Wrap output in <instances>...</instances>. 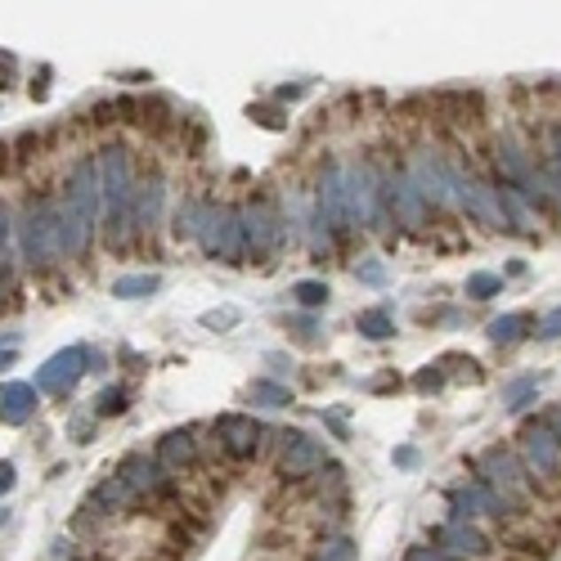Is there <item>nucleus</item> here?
<instances>
[{"instance_id":"4","label":"nucleus","mask_w":561,"mask_h":561,"mask_svg":"<svg viewBox=\"0 0 561 561\" xmlns=\"http://www.w3.org/2000/svg\"><path fill=\"white\" fill-rule=\"evenodd\" d=\"M198 238H202V252H206V256L234 261V256L243 252V225H238V212H230V206H206Z\"/></svg>"},{"instance_id":"17","label":"nucleus","mask_w":561,"mask_h":561,"mask_svg":"<svg viewBox=\"0 0 561 561\" xmlns=\"http://www.w3.org/2000/svg\"><path fill=\"white\" fill-rule=\"evenodd\" d=\"M117 480L130 489L135 499H139V495H158V489L167 485V480H162V467H158L153 458H144V454H130V458L117 467Z\"/></svg>"},{"instance_id":"15","label":"nucleus","mask_w":561,"mask_h":561,"mask_svg":"<svg viewBox=\"0 0 561 561\" xmlns=\"http://www.w3.org/2000/svg\"><path fill=\"white\" fill-rule=\"evenodd\" d=\"M319 467H323V445L310 440V436H288L284 458H278V471L297 480V476H310V471H319Z\"/></svg>"},{"instance_id":"5","label":"nucleus","mask_w":561,"mask_h":561,"mask_svg":"<svg viewBox=\"0 0 561 561\" xmlns=\"http://www.w3.org/2000/svg\"><path fill=\"white\" fill-rule=\"evenodd\" d=\"M382 184H378V175H373V167H355L346 175V216L350 221H360V225H382L386 221V212H382Z\"/></svg>"},{"instance_id":"30","label":"nucleus","mask_w":561,"mask_h":561,"mask_svg":"<svg viewBox=\"0 0 561 561\" xmlns=\"http://www.w3.org/2000/svg\"><path fill=\"white\" fill-rule=\"evenodd\" d=\"M319 561H355V543H350V539H332V543H323Z\"/></svg>"},{"instance_id":"21","label":"nucleus","mask_w":561,"mask_h":561,"mask_svg":"<svg viewBox=\"0 0 561 561\" xmlns=\"http://www.w3.org/2000/svg\"><path fill=\"white\" fill-rule=\"evenodd\" d=\"M162 180H149V184H139L135 189V221L139 225H153L158 221V206H162Z\"/></svg>"},{"instance_id":"18","label":"nucleus","mask_w":561,"mask_h":561,"mask_svg":"<svg viewBox=\"0 0 561 561\" xmlns=\"http://www.w3.org/2000/svg\"><path fill=\"white\" fill-rule=\"evenodd\" d=\"M32 413H36V386H27V382H5L0 386V423L23 427Z\"/></svg>"},{"instance_id":"8","label":"nucleus","mask_w":561,"mask_h":561,"mask_svg":"<svg viewBox=\"0 0 561 561\" xmlns=\"http://www.w3.org/2000/svg\"><path fill=\"white\" fill-rule=\"evenodd\" d=\"M86 350L82 346H67V350H58L54 360H45V369L36 373V391H50V395H58V391H67L82 373H86Z\"/></svg>"},{"instance_id":"27","label":"nucleus","mask_w":561,"mask_h":561,"mask_svg":"<svg viewBox=\"0 0 561 561\" xmlns=\"http://www.w3.org/2000/svg\"><path fill=\"white\" fill-rule=\"evenodd\" d=\"M534 391H539V378H517V382H508V386H503V409H521Z\"/></svg>"},{"instance_id":"23","label":"nucleus","mask_w":561,"mask_h":561,"mask_svg":"<svg viewBox=\"0 0 561 561\" xmlns=\"http://www.w3.org/2000/svg\"><path fill=\"white\" fill-rule=\"evenodd\" d=\"M530 328V315H499L495 323H489V341H499V346H512L521 341Z\"/></svg>"},{"instance_id":"33","label":"nucleus","mask_w":561,"mask_h":561,"mask_svg":"<svg viewBox=\"0 0 561 561\" xmlns=\"http://www.w3.org/2000/svg\"><path fill=\"white\" fill-rule=\"evenodd\" d=\"M539 337H543V341H552V337H561V310H552V315H548V319L539 323Z\"/></svg>"},{"instance_id":"16","label":"nucleus","mask_w":561,"mask_h":561,"mask_svg":"<svg viewBox=\"0 0 561 561\" xmlns=\"http://www.w3.org/2000/svg\"><path fill=\"white\" fill-rule=\"evenodd\" d=\"M216 432L225 440V454H234V458H252L256 445H261V427L252 423V417H243V413H225L216 423Z\"/></svg>"},{"instance_id":"26","label":"nucleus","mask_w":561,"mask_h":561,"mask_svg":"<svg viewBox=\"0 0 561 561\" xmlns=\"http://www.w3.org/2000/svg\"><path fill=\"white\" fill-rule=\"evenodd\" d=\"M360 332H364L369 341H386V337L395 332V323H391L386 310H369V315H360Z\"/></svg>"},{"instance_id":"36","label":"nucleus","mask_w":561,"mask_h":561,"mask_svg":"<svg viewBox=\"0 0 561 561\" xmlns=\"http://www.w3.org/2000/svg\"><path fill=\"white\" fill-rule=\"evenodd\" d=\"M543 427H548V432H552V436L561 440V404H557V409L548 413V423H543Z\"/></svg>"},{"instance_id":"34","label":"nucleus","mask_w":561,"mask_h":561,"mask_svg":"<svg viewBox=\"0 0 561 561\" xmlns=\"http://www.w3.org/2000/svg\"><path fill=\"white\" fill-rule=\"evenodd\" d=\"M409 561H454V557H449L445 548H417V552H413Z\"/></svg>"},{"instance_id":"14","label":"nucleus","mask_w":561,"mask_h":561,"mask_svg":"<svg viewBox=\"0 0 561 561\" xmlns=\"http://www.w3.org/2000/svg\"><path fill=\"white\" fill-rule=\"evenodd\" d=\"M386 202L395 206V216H400L409 230H417V225L427 221V202H423V193L413 189L409 175H391V180H386Z\"/></svg>"},{"instance_id":"28","label":"nucleus","mask_w":561,"mask_h":561,"mask_svg":"<svg viewBox=\"0 0 561 561\" xmlns=\"http://www.w3.org/2000/svg\"><path fill=\"white\" fill-rule=\"evenodd\" d=\"M499 288H503V278H499V274H471V278H467V297H476V301L495 297Z\"/></svg>"},{"instance_id":"13","label":"nucleus","mask_w":561,"mask_h":561,"mask_svg":"<svg viewBox=\"0 0 561 561\" xmlns=\"http://www.w3.org/2000/svg\"><path fill=\"white\" fill-rule=\"evenodd\" d=\"M315 221H323V225H332V230H346V175L337 171V167H328L323 171V180H319V216Z\"/></svg>"},{"instance_id":"35","label":"nucleus","mask_w":561,"mask_h":561,"mask_svg":"<svg viewBox=\"0 0 561 561\" xmlns=\"http://www.w3.org/2000/svg\"><path fill=\"white\" fill-rule=\"evenodd\" d=\"M548 189H552V198L561 202V167H548Z\"/></svg>"},{"instance_id":"1","label":"nucleus","mask_w":561,"mask_h":561,"mask_svg":"<svg viewBox=\"0 0 561 561\" xmlns=\"http://www.w3.org/2000/svg\"><path fill=\"white\" fill-rule=\"evenodd\" d=\"M95 167H99V202H104V216L113 225V238H126V221H130V206H135L130 153L126 149H104L95 158Z\"/></svg>"},{"instance_id":"22","label":"nucleus","mask_w":561,"mask_h":561,"mask_svg":"<svg viewBox=\"0 0 561 561\" xmlns=\"http://www.w3.org/2000/svg\"><path fill=\"white\" fill-rule=\"evenodd\" d=\"M158 288H162L158 274H126V278H117V284H113V297L135 301V297H153Z\"/></svg>"},{"instance_id":"7","label":"nucleus","mask_w":561,"mask_h":561,"mask_svg":"<svg viewBox=\"0 0 561 561\" xmlns=\"http://www.w3.org/2000/svg\"><path fill=\"white\" fill-rule=\"evenodd\" d=\"M63 202L73 206V212H82L90 225H99V216H104V202H99V167H95V158H82V162H77L73 180H67V193H63Z\"/></svg>"},{"instance_id":"39","label":"nucleus","mask_w":561,"mask_h":561,"mask_svg":"<svg viewBox=\"0 0 561 561\" xmlns=\"http://www.w3.org/2000/svg\"><path fill=\"white\" fill-rule=\"evenodd\" d=\"M552 149H557L552 153V167H561V130H552Z\"/></svg>"},{"instance_id":"9","label":"nucleus","mask_w":561,"mask_h":561,"mask_svg":"<svg viewBox=\"0 0 561 561\" xmlns=\"http://www.w3.org/2000/svg\"><path fill=\"white\" fill-rule=\"evenodd\" d=\"M521 454H526V467L534 471V476H552L557 467H561V440L548 432V427H526L521 432Z\"/></svg>"},{"instance_id":"2","label":"nucleus","mask_w":561,"mask_h":561,"mask_svg":"<svg viewBox=\"0 0 561 561\" xmlns=\"http://www.w3.org/2000/svg\"><path fill=\"white\" fill-rule=\"evenodd\" d=\"M19 247H23V261L32 269H45L63 256V234H58V206L50 198H32L27 212H23V225H19Z\"/></svg>"},{"instance_id":"19","label":"nucleus","mask_w":561,"mask_h":561,"mask_svg":"<svg viewBox=\"0 0 561 561\" xmlns=\"http://www.w3.org/2000/svg\"><path fill=\"white\" fill-rule=\"evenodd\" d=\"M440 543H445L449 557H485V552H489L485 534H480L476 526H467V521H449V526L440 530Z\"/></svg>"},{"instance_id":"6","label":"nucleus","mask_w":561,"mask_h":561,"mask_svg":"<svg viewBox=\"0 0 561 561\" xmlns=\"http://www.w3.org/2000/svg\"><path fill=\"white\" fill-rule=\"evenodd\" d=\"M480 471H485V485L495 489V495L512 508V503H521L526 495H530V485H526V471H521V463L508 454V449H489L485 458H480Z\"/></svg>"},{"instance_id":"32","label":"nucleus","mask_w":561,"mask_h":561,"mask_svg":"<svg viewBox=\"0 0 561 561\" xmlns=\"http://www.w3.org/2000/svg\"><path fill=\"white\" fill-rule=\"evenodd\" d=\"M202 323L206 328H230V323H238V310H212V315H202Z\"/></svg>"},{"instance_id":"31","label":"nucleus","mask_w":561,"mask_h":561,"mask_svg":"<svg viewBox=\"0 0 561 561\" xmlns=\"http://www.w3.org/2000/svg\"><path fill=\"white\" fill-rule=\"evenodd\" d=\"M121 409H126V391L121 386H113V391L99 395V413H121Z\"/></svg>"},{"instance_id":"12","label":"nucleus","mask_w":561,"mask_h":561,"mask_svg":"<svg viewBox=\"0 0 561 561\" xmlns=\"http://www.w3.org/2000/svg\"><path fill=\"white\" fill-rule=\"evenodd\" d=\"M480 512L503 517L508 503H503L485 480H476V485H458V489H454V521H467V517H480Z\"/></svg>"},{"instance_id":"3","label":"nucleus","mask_w":561,"mask_h":561,"mask_svg":"<svg viewBox=\"0 0 561 561\" xmlns=\"http://www.w3.org/2000/svg\"><path fill=\"white\" fill-rule=\"evenodd\" d=\"M409 180H413V189L423 193V202L427 206H449V202H458V184H454V171L436 158V153H413V162H409V171H404Z\"/></svg>"},{"instance_id":"37","label":"nucleus","mask_w":561,"mask_h":561,"mask_svg":"<svg viewBox=\"0 0 561 561\" xmlns=\"http://www.w3.org/2000/svg\"><path fill=\"white\" fill-rule=\"evenodd\" d=\"M10 485H14V467L0 463V489H10Z\"/></svg>"},{"instance_id":"38","label":"nucleus","mask_w":561,"mask_h":561,"mask_svg":"<svg viewBox=\"0 0 561 561\" xmlns=\"http://www.w3.org/2000/svg\"><path fill=\"white\" fill-rule=\"evenodd\" d=\"M360 274H364V278H369V284H382V265H364V269H360Z\"/></svg>"},{"instance_id":"24","label":"nucleus","mask_w":561,"mask_h":561,"mask_svg":"<svg viewBox=\"0 0 561 561\" xmlns=\"http://www.w3.org/2000/svg\"><path fill=\"white\" fill-rule=\"evenodd\" d=\"M252 404H265V409H284L292 404V391L288 386H278V382H252Z\"/></svg>"},{"instance_id":"29","label":"nucleus","mask_w":561,"mask_h":561,"mask_svg":"<svg viewBox=\"0 0 561 561\" xmlns=\"http://www.w3.org/2000/svg\"><path fill=\"white\" fill-rule=\"evenodd\" d=\"M292 297H297L301 306H323V301H328V288H323V284H315V278H306V284H297V288H292Z\"/></svg>"},{"instance_id":"11","label":"nucleus","mask_w":561,"mask_h":561,"mask_svg":"<svg viewBox=\"0 0 561 561\" xmlns=\"http://www.w3.org/2000/svg\"><path fill=\"white\" fill-rule=\"evenodd\" d=\"M238 225H243V247L247 252H269L278 243V221L265 202H252L247 212H238Z\"/></svg>"},{"instance_id":"25","label":"nucleus","mask_w":561,"mask_h":561,"mask_svg":"<svg viewBox=\"0 0 561 561\" xmlns=\"http://www.w3.org/2000/svg\"><path fill=\"white\" fill-rule=\"evenodd\" d=\"M95 499H99L104 508H113V512H117V508H126V503H135V495H130V489H126L117 476H108V480L95 489Z\"/></svg>"},{"instance_id":"10","label":"nucleus","mask_w":561,"mask_h":561,"mask_svg":"<svg viewBox=\"0 0 561 561\" xmlns=\"http://www.w3.org/2000/svg\"><path fill=\"white\" fill-rule=\"evenodd\" d=\"M454 184H458V202L467 206L471 216H480L485 225H508L503 202H499V189H489V184H480V180H463L458 171H454Z\"/></svg>"},{"instance_id":"20","label":"nucleus","mask_w":561,"mask_h":561,"mask_svg":"<svg viewBox=\"0 0 561 561\" xmlns=\"http://www.w3.org/2000/svg\"><path fill=\"white\" fill-rule=\"evenodd\" d=\"M193 458H198V445H193L189 432H167V436H162V445H158V463H162L167 471H180V467H189Z\"/></svg>"}]
</instances>
